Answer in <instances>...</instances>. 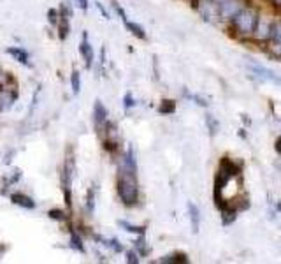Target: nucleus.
<instances>
[{"mask_svg": "<svg viewBox=\"0 0 281 264\" xmlns=\"http://www.w3.org/2000/svg\"><path fill=\"white\" fill-rule=\"evenodd\" d=\"M183 95H184V97H186V99H190V101H194L197 106H202V108H206V106H208V102H206V99L199 97V95H195V94H188V92H183Z\"/></svg>", "mask_w": 281, "mask_h": 264, "instance_id": "nucleus-20", "label": "nucleus"}, {"mask_svg": "<svg viewBox=\"0 0 281 264\" xmlns=\"http://www.w3.org/2000/svg\"><path fill=\"white\" fill-rule=\"evenodd\" d=\"M84 206H86V212L90 213V215H93V212H95V185L88 188L86 203H84Z\"/></svg>", "mask_w": 281, "mask_h": 264, "instance_id": "nucleus-15", "label": "nucleus"}, {"mask_svg": "<svg viewBox=\"0 0 281 264\" xmlns=\"http://www.w3.org/2000/svg\"><path fill=\"white\" fill-rule=\"evenodd\" d=\"M134 106H136V101H134L132 94H125V97H123V108H125V111H129Z\"/></svg>", "mask_w": 281, "mask_h": 264, "instance_id": "nucleus-22", "label": "nucleus"}, {"mask_svg": "<svg viewBox=\"0 0 281 264\" xmlns=\"http://www.w3.org/2000/svg\"><path fill=\"white\" fill-rule=\"evenodd\" d=\"M188 215H190L192 231L197 234L199 233V227H201V212H199V208L194 205V203H188Z\"/></svg>", "mask_w": 281, "mask_h": 264, "instance_id": "nucleus-9", "label": "nucleus"}, {"mask_svg": "<svg viewBox=\"0 0 281 264\" xmlns=\"http://www.w3.org/2000/svg\"><path fill=\"white\" fill-rule=\"evenodd\" d=\"M274 148H276V152H278V155H279V159H281V138L276 139V145H274Z\"/></svg>", "mask_w": 281, "mask_h": 264, "instance_id": "nucleus-28", "label": "nucleus"}, {"mask_svg": "<svg viewBox=\"0 0 281 264\" xmlns=\"http://www.w3.org/2000/svg\"><path fill=\"white\" fill-rule=\"evenodd\" d=\"M6 51H7V55H11L14 60H16V62H20L21 65H25V67H30L32 65L28 53L25 51L23 48H20V46H11V48H7Z\"/></svg>", "mask_w": 281, "mask_h": 264, "instance_id": "nucleus-7", "label": "nucleus"}, {"mask_svg": "<svg viewBox=\"0 0 281 264\" xmlns=\"http://www.w3.org/2000/svg\"><path fill=\"white\" fill-rule=\"evenodd\" d=\"M79 53H81V56H83L86 69H91L93 60H95V53H93V48H91L90 41H88L86 32H83V39H81V44H79Z\"/></svg>", "mask_w": 281, "mask_h": 264, "instance_id": "nucleus-5", "label": "nucleus"}, {"mask_svg": "<svg viewBox=\"0 0 281 264\" xmlns=\"http://www.w3.org/2000/svg\"><path fill=\"white\" fill-rule=\"evenodd\" d=\"M216 11L222 18H227V20H232L241 9H243V2L241 0H213Z\"/></svg>", "mask_w": 281, "mask_h": 264, "instance_id": "nucleus-3", "label": "nucleus"}, {"mask_svg": "<svg viewBox=\"0 0 281 264\" xmlns=\"http://www.w3.org/2000/svg\"><path fill=\"white\" fill-rule=\"evenodd\" d=\"M127 262H132V264H137V262H139V259H137V254H136V252H127Z\"/></svg>", "mask_w": 281, "mask_h": 264, "instance_id": "nucleus-25", "label": "nucleus"}, {"mask_svg": "<svg viewBox=\"0 0 281 264\" xmlns=\"http://www.w3.org/2000/svg\"><path fill=\"white\" fill-rule=\"evenodd\" d=\"M160 262H174V264H184L188 262V255L186 254H181V252H174V254H169V255H163V257H160Z\"/></svg>", "mask_w": 281, "mask_h": 264, "instance_id": "nucleus-12", "label": "nucleus"}, {"mask_svg": "<svg viewBox=\"0 0 281 264\" xmlns=\"http://www.w3.org/2000/svg\"><path fill=\"white\" fill-rule=\"evenodd\" d=\"M232 23H234V28H236L239 34L250 35L258 28V14L255 13L253 9H250V7H243V9L232 18Z\"/></svg>", "mask_w": 281, "mask_h": 264, "instance_id": "nucleus-2", "label": "nucleus"}, {"mask_svg": "<svg viewBox=\"0 0 281 264\" xmlns=\"http://www.w3.org/2000/svg\"><path fill=\"white\" fill-rule=\"evenodd\" d=\"M206 125H208V129H209V134L211 136H215L216 132H218V120H215V116H211V115H206Z\"/></svg>", "mask_w": 281, "mask_h": 264, "instance_id": "nucleus-19", "label": "nucleus"}, {"mask_svg": "<svg viewBox=\"0 0 281 264\" xmlns=\"http://www.w3.org/2000/svg\"><path fill=\"white\" fill-rule=\"evenodd\" d=\"M69 32H70L69 18H62V16H60V21H58V37L62 39V41H65L67 35H69Z\"/></svg>", "mask_w": 281, "mask_h": 264, "instance_id": "nucleus-13", "label": "nucleus"}, {"mask_svg": "<svg viewBox=\"0 0 281 264\" xmlns=\"http://www.w3.org/2000/svg\"><path fill=\"white\" fill-rule=\"evenodd\" d=\"M95 6H97V9H99V11H101V13H102V16H104V18H109L108 11H106V9H104V6H102V4H101V2H97V4H95Z\"/></svg>", "mask_w": 281, "mask_h": 264, "instance_id": "nucleus-27", "label": "nucleus"}, {"mask_svg": "<svg viewBox=\"0 0 281 264\" xmlns=\"http://www.w3.org/2000/svg\"><path fill=\"white\" fill-rule=\"evenodd\" d=\"M93 122H95V127H97V130H106V127H108V109H106V106L102 104L101 101H95V106H93Z\"/></svg>", "mask_w": 281, "mask_h": 264, "instance_id": "nucleus-6", "label": "nucleus"}, {"mask_svg": "<svg viewBox=\"0 0 281 264\" xmlns=\"http://www.w3.org/2000/svg\"><path fill=\"white\" fill-rule=\"evenodd\" d=\"M97 240L101 241L102 245H106V247H109V248H111L113 252H122V250H123L122 243H120L118 240H115V238H113V240H106V238L97 236Z\"/></svg>", "mask_w": 281, "mask_h": 264, "instance_id": "nucleus-18", "label": "nucleus"}, {"mask_svg": "<svg viewBox=\"0 0 281 264\" xmlns=\"http://www.w3.org/2000/svg\"><path fill=\"white\" fill-rule=\"evenodd\" d=\"M118 226L122 227V229H125L127 233L137 234V236H144V234H146V227H142V226H134V224L125 222V220H118Z\"/></svg>", "mask_w": 281, "mask_h": 264, "instance_id": "nucleus-11", "label": "nucleus"}, {"mask_svg": "<svg viewBox=\"0 0 281 264\" xmlns=\"http://www.w3.org/2000/svg\"><path fill=\"white\" fill-rule=\"evenodd\" d=\"M70 87H72V94L77 95L81 90V74L79 71H72V74H70Z\"/></svg>", "mask_w": 281, "mask_h": 264, "instance_id": "nucleus-16", "label": "nucleus"}, {"mask_svg": "<svg viewBox=\"0 0 281 264\" xmlns=\"http://www.w3.org/2000/svg\"><path fill=\"white\" fill-rule=\"evenodd\" d=\"M60 16H62V18H70V16H72V9H70L67 2H62V13H60Z\"/></svg>", "mask_w": 281, "mask_h": 264, "instance_id": "nucleus-24", "label": "nucleus"}, {"mask_svg": "<svg viewBox=\"0 0 281 264\" xmlns=\"http://www.w3.org/2000/svg\"><path fill=\"white\" fill-rule=\"evenodd\" d=\"M48 215H49V219H51V220H60V222L67 219L65 213H63L62 210H49Z\"/></svg>", "mask_w": 281, "mask_h": 264, "instance_id": "nucleus-21", "label": "nucleus"}, {"mask_svg": "<svg viewBox=\"0 0 281 264\" xmlns=\"http://www.w3.org/2000/svg\"><path fill=\"white\" fill-rule=\"evenodd\" d=\"M48 16H49V23L51 25H58V16H60V13L56 9H49L48 11Z\"/></svg>", "mask_w": 281, "mask_h": 264, "instance_id": "nucleus-23", "label": "nucleus"}, {"mask_svg": "<svg viewBox=\"0 0 281 264\" xmlns=\"http://www.w3.org/2000/svg\"><path fill=\"white\" fill-rule=\"evenodd\" d=\"M279 212H281V205H279Z\"/></svg>", "mask_w": 281, "mask_h": 264, "instance_id": "nucleus-29", "label": "nucleus"}, {"mask_svg": "<svg viewBox=\"0 0 281 264\" xmlns=\"http://www.w3.org/2000/svg\"><path fill=\"white\" fill-rule=\"evenodd\" d=\"M11 201H13L14 205L21 206V208H25V210H34L35 208L34 199H32L30 195L21 194V192H14V194H11Z\"/></svg>", "mask_w": 281, "mask_h": 264, "instance_id": "nucleus-8", "label": "nucleus"}, {"mask_svg": "<svg viewBox=\"0 0 281 264\" xmlns=\"http://www.w3.org/2000/svg\"><path fill=\"white\" fill-rule=\"evenodd\" d=\"M122 21H123V25H125V28L134 35V37H137V39H141V41H144V39H146V32H144V28H142L141 25L134 23V21H129V18H125V20H122Z\"/></svg>", "mask_w": 281, "mask_h": 264, "instance_id": "nucleus-10", "label": "nucleus"}, {"mask_svg": "<svg viewBox=\"0 0 281 264\" xmlns=\"http://www.w3.org/2000/svg\"><path fill=\"white\" fill-rule=\"evenodd\" d=\"M74 2H76V6L79 7V9H83V11L88 9V0H74Z\"/></svg>", "mask_w": 281, "mask_h": 264, "instance_id": "nucleus-26", "label": "nucleus"}, {"mask_svg": "<svg viewBox=\"0 0 281 264\" xmlns=\"http://www.w3.org/2000/svg\"><path fill=\"white\" fill-rule=\"evenodd\" d=\"M158 111L162 113V115H172V113L176 111V102L165 99V101H162V104L158 106Z\"/></svg>", "mask_w": 281, "mask_h": 264, "instance_id": "nucleus-17", "label": "nucleus"}, {"mask_svg": "<svg viewBox=\"0 0 281 264\" xmlns=\"http://www.w3.org/2000/svg\"><path fill=\"white\" fill-rule=\"evenodd\" d=\"M70 248H74V250L79 252V254H84V252H86V248H84V243H83V240H81L79 234H76V233L70 234Z\"/></svg>", "mask_w": 281, "mask_h": 264, "instance_id": "nucleus-14", "label": "nucleus"}, {"mask_svg": "<svg viewBox=\"0 0 281 264\" xmlns=\"http://www.w3.org/2000/svg\"><path fill=\"white\" fill-rule=\"evenodd\" d=\"M116 190L118 197L125 206H134L139 201V185H137V173L129 171L120 166L118 178H116Z\"/></svg>", "mask_w": 281, "mask_h": 264, "instance_id": "nucleus-1", "label": "nucleus"}, {"mask_svg": "<svg viewBox=\"0 0 281 264\" xmlns=\"http://www.w3.org/2000/svg\"><path fill=\"white\" fill-rule=\"evenodd\" d=\"M248 69H250L251 73H253L255 76L258 78V80H262V81H271V83L279 85V78H281V76H278V74H276L274 71H271V69H267V67L260 65V63H248Z\"/></svg>", "mask_w": 281, "mask_h": 264, "instance_id": "nucleus-4", "label": "nucleus"}]
</instances>
